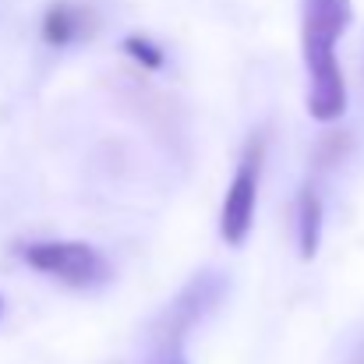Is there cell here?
<instances>
[{
  "instance_id": "obj_1",
  "label": "cell",
  "mask_w": 364,
  "mask_h": 364,
  "mask_svg": "<svg viewBox=\"0 0 364 364\" xmlns=\"http://www.w3.org/2000/svg\"><path fill=\"white\" fill-rule=\"evenodd\" d=\"M354 21L350 0H301V50L308 71V114L333 124L347 114V82L340 68V39Z\"/></svg>"
},
{
  "instance_id": "obj_2",
  "label": "cell",
  "mask_w": 364,
  "mask_h": 364,
  "mask_svg": "<svg viewBox=\"0 0 364 364\" xmlns=\"http://www.w3.org/2000/svg\"><path fill=\"white\" fill-rule=\"evenodd\" d=\"M223 294H227V279L220 272H198V276H191V283L181 287V294L166 304V311L152 326L145 364H188L184 340L223 301Z\"/></svg>"
},
{
  "instance_id": "obj_3",
  "label": "cell",
  "mask_w": 364,
  "mask_h": 364,
  "mask_svg": "<svg viewBox=\"0 0 364 364\" xmlns=\"http://www.w3.org/2000/svg\"><path fill=\"white\" fill-rule=\"evenodd\" d=\"M21 258L28 269L53 276L57 283L75 287V290L100 287L110 276V262L89 241H36L21 247Z\"/></svg>"
},
{
  "instance_id": "obj_4",
  "label": "cell",
  "mask_w": 364,
  "mask_h": 364,
  "mask_svg": "<svg viewBox=\"0 0 364 364\" xmlns=\"http://www.w3.org/2000/svg\"><path fill=\"white\" fill-rule=\"evenodd\" d=\"M262 170H265V131H255L244 145L241 163H237L234 181H230L227 198H223V213H220V237L230 247H241L251 237Z\"/></svg>"
},
{
  "instance_id": "obj_5",
  "label": "cell",
  "mask_w": 364,
  "mask_h": 364,
  "mask_svg": "<svg viewBox=\"0 0 364 364\" xmlns=\"http://www.w3.org/2000/svg\"><path fill=\"white\" fill-rule=\"evenodd\" d=\"M39 32H43V39L50 46H71V43H82V39H89L96 32V14L85 4L57 0V4L46 7Z\"/></svg>"
},
{
  "instance_id": "obj_6",
  "label": "cell",
  "mask_w": 364,
  "mask_h": 364,
  "mask_svg": "<svg viewBox=\"0 0 364 364\" xmlns=\"http://www.w3.org/2000/svg\"><path fill=\"white\" fill-rule=\"evenodd\" d=\"M322 230H326V202H322V191L308 181L297 191V251L304 262L318 255Z\"/></svg>"
},
{
  "instance_id": "obj_7",
  "label": "cell",
  "mask_w": 364,
  "mask_h": 364,
  "mask_svg": "<svg viewBox=\"0 0 364 364\" xmlns=\"http://www.w3.org/2000/svg\"><path fill=\"white\" fill-rule=\"evenodd\" d=\"M121 46H124V53H127L131 60H138L145 71H159V68H163V50H159L152 39H145V36H127Z\"/></svg>"
},
{
  "instance_id": "obj_8",
  "label": "cell",
  "mask_w": 364,
  "mask_h": 364,
  "mask_svg": "<svg viewBox=\"0 0 364 364\" xmlns=\"http://www.w3.org/2000/svg\"><path fill=\"white\" fill-rule=\"evenodd\" d=\"M354 364H364V350H361V354H358V358H354Z\"/></svg>"
},
{
  "instance_id": "obj_9",
  "label": "cell",
  "mask_w": 364,
  "mask_h": 364,
  "mask_svg": "<svg viewBox=\"0 0 364 364\" xmlns=\"http://www.w3.org/2000/svg\"><path fill=\"white\" fill-rule=\"evenodd\" d=\"M0 308H4V304H0Z\"/></svg>"
}]
</instances>
